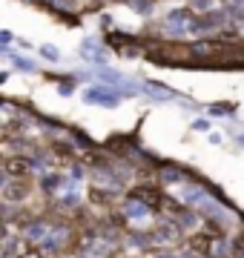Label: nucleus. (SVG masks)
Returning <instances> with one entry per match:
<instances>
[{"label": "nucleus", "instance_id": "3", "mask_svg": "<svg viewBox=\"0 0 244 258\" xmlns=\"http://www.w3.org/2000/svg\"><path fill=\"white\" fill-rule=\"evenodd\" d=\"M127 215H132V218H144V215H150V210L144 207V204H138V201H127Z\"/></svg>", "mask_w": 244, "mask_h": 258}, {"label": "nucleus", "instance_id": "6", "mask_svg": "<svg viewBox=\"0 0 244 258\" xmlns=\"http://www.w3.org/2000/svg\"><path fill=\"white\" fill-rule=\"evenodd\" d=\"M43 55H46V57H52V60H57V52H55L52 46H43Z\"/></svg>", "mask_w": 244, "mask_h": 258}, {"label": "nucleus", "instance_id": "7", "mask_svg": "<svg viewBox=\"0 0 244 258\" xmlns=\"http://www.w3.org/2000/svg\"><path fill=\"white\" fill-rule=\"evenodd\" d=\"M241 3H244V0H241Z\"/></svg>", "mask_w": 244, "mask_h": 258}, {"label": "nucleus", "instance_id": "2", "mask_svg": "<svg viewBox=\"0 0 244 258\" xmlns=\"http://www.w3.org/2000/svg\"><path fill=\"white\" fill-rule=\"evenodd\" d=\"M86 101H95V103H103V106H115L118 103V98L109 92H98V89H92V92H86Z\"/></svg>", "mask_w": 244, "mask_h": 258}, {"label": "nucleus", "instance_id": "4", "mask_svg": "<svg viewBox=\"0 0 244 258\" xmlns=\"http://www.w3.org/2000/svg\"><path fill=\"white\" fill-rule=\"evenodd\" d=\"M147 92H152L155 98H164V101H167V98H172V92H169V89H161V83H150V89H147Z\"/></svg>", "mask_w": 244, "mask_h": 258}, {"label": "nucleus", "instance_id": "5", "mask_svg": "<svg viewBox=\"0 0 244 258\" xmlns=\"http://www.w3.org/2000/svg\"><path fill=\"white\" fill-rule=\"evenodd\" d=\"M210 3H213V0H193V6H196V9H207Z\"/></svg>", "mask_w": 244, "mask_h": 258}, {"label": "nucleus", "instance_id": "1", "mask_svg": "<svg viewBox=\"0 0 244 258\" xmlns=\"http://www.w3.org/2000/svg\"><path fill=\"white\" fill-rule=\"evenodd\" d=\"M190 26H193V18L187 9H175L167 15V29L172 35H184V32H190Z\"/></svg>", "mask_w": 244, "mask_h": 258}]
</instances>
